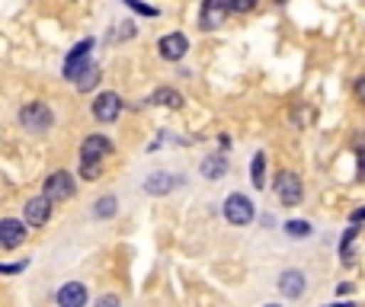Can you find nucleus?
I'll return each instance as SVG.
<instances>
[{
	"label": "nucleus",
	"mask_w": 365,
	"mask_h": 307,
	"mask_svg": "<svg viewBox=\"0 0 365 307\" xmlns=\"http://www.w3.org/2000/svg\"><path fill=\"white\" fill-rule=\"evenodd\" d=\"M176 183H179V179L173 176V173L157 170V173H151V176L144 179V192H151V195H166V192L176 189Z\"/></svg>",
	"instance_id": "obj_13"
},
{
	"label": "nucleus",
	"mask_w": 365,
	"mask_h": 307,
	"mask_svg": "<svg viewBox=\"0 0 365 307\" xmlns=\"http://www.w3.org/2000/svg\"><path fill=\"white\" fill-rule=\"evenodd\" d=\"M87 304V288L80 281H68L58 291V307H83Z\"/></svg>",
	"instance_id": "obj_14"
},
{
	"label": "nucleus",
	"mask_w": 365,
	"mask_h": 307,
	"mask_svg": "<svg viewBox=\"0 0 365 307\" xmlns=\"http://www.w3.org/2000/svg\"><path fill=\"white\" fill-rule=\"evenodd\" d=\"M102 160H80V179H100Z\"/></svg>",
	"instance_id": "obj_21"
},
{
	"label": "nucleus",
	"mask_w": 365,
	"mask_h": 307,
	"mask_svg": "<svg viewBox=\"0 0 365 307\" xmlns=\"http://www.w3.org/2000/svg\"><path fill=\"white\" fill-rule=\"evenodd\" d=\"M90 48H93V38H83L80 45H74L68 55V61H64V77L68 80H74L77 74H80L83 68H87V58H90Z\"/></svg>",
	"instance_id": "obj_9"
},
{
	"label": "nucleus",
	"mask_w": 365,
	"mask_h": 307,
	"mask_svg": "<svg viewBox=\"0 0 365 307\" xmlns=\"http://www.w3.org/2000/svg\"><path fill=\"white\" fill-rule=\"evenodd\" d=\"M115 208H119V202H115V195H102L100 202H96L93 215H96V217H112V215H115Z\"/></svg>",
	"instance_id": "obj_20"
},
{
	"label": "nucleus",
	"mask_w": 365,
	"mask_h": 307,
	"mask_svg": "<svg viewBox=\"0 0 365 307\" xmlns=\"http://www.w3.org/2000/svg\"><path fill=\"white\" fill-rule=\"evenodd\" d=\"M51 109L45 106V102H26L23 109H19V122H23V128H29V131H45V128H51Z\"/></svg>",
	"instance_id": "obj_3"
},
{
	"label": "nucleus",
	"mask_w": 365,
	"mask_h": 307,
	"mask_svg": "<svg viewBox=\"0 0 365 307\" xmlns=\"http://www.w3.org/2000/svg\"><path fill=\"white\" fill-rule=\"evenodd\" d=\"M263 307H282V304H263Z\"/></svg>",
	"instance_id": "obj_31"
},
{
	"label": "nucleus",
	"mask_w": 365,
	"mask_h": 307,
	"mask_svg": "<svg viewBox=\"0 0 365 307\" xmlns=\"http://www.w3.org/2000/svg\"><path fill=\"white\" fill-rule=\"evenodd\" d=\"M224 6H228V13H250L256 10V0H224Z\"/></svg>",
	"instance_id": "obj_22"
},
{
	"label": "nucleus",
	"mask_w": 365,
	"mask_h": 307,
	"mask_svg": "<svg viewBox=\"0 0 365 307\" xmlns=\"http://www.w3.org/2000/svg\"><path fill=\"white\" fill-rule=\"evenodd\" d=\"M128 6H132V10H138L141 16H157V10H154V6H144V4H138V0H125Z\"/></svg>",
	"instance_id": "obj_24"
},
{
	"label": "nucleus",
	"mask_w": 365,
	"mask_h": 307,
	"mask_svg": "<svg viewBox=\"0 0 365 307\" xmlns=\"http://www.w3.org/2000/svg\"><path fill=\"white\" fill-rule=\"evenodd\" d=\"M356 96H359V102H365V77L356 80Z\"/></svg>",
	"instance_id": "obj_26"
},
{
	"label": "nucleus",
	"mask_w": 365,
	"mask_h": 307,
	"mask_svg": "<svg viewBox=\"0 0 365 307\" xmlns=\"http://www.w3.org/2000/svg\"><path fill=\"white\" fill-rule=\"evenodd\" d=\"M96 307H122V301L115 298V294H102V298L96 301Z\"/></svg>",
	"instance_id": "obj_25"
},
{
	"label": "nucleus",
	"mask_w": 365,
	"mask_h": 307,
	"mask_svg": "<svg viewBox=\"0 0 365 307\" xmlns=\"http://www.w3.org/2000/svg\"><path fill=\"white\" fill-rule=\"evenodd\" d=\"M112 154V141L102 138V134H90L80 144V160H102Z\"/></svg>",
	"instance_id": "obj_10"
},
{
	"label": "nucleus",
	"mask_w": 365,
	"mask_h": 307,
	"mask_svg": "<svg viewBox=\"0 0 365 307\" xmlns=\"http://www.w3.org/2000/svg\"><path fill=\"white\" fill-rule=\"evenodd\" d=\"M48 217H51V202L45 195L29 198V202H26V221H29L32 227H42V224H48Z\"/></svg>",
	"instance_id": "obj_12"
},
{
	"label": "nucleus",
	"mask_w": 365,
	"mask_h": 307,
	"mask_svg": "<svg viewBox=\"0 0 365 307\" xmlns=\"http://www.w3.org/2000/svg\"><path fill=\"white\" fill-rule=\"evenodd\" d=\"M157 51L164 61H183V55L189 51V38H186L183 32H166L157 42Z\"/></svg>",
	"instance_id": "obj_5"
},
{
	"label": "nucleus",
	"mask_w": 365,
	"mask_h": 307,
	"mask_svg": "<svg viewBox=\"0 0 365 307\" xmlns=\"http://www.w3.org/2000/svg\"><path fill=\"white\" fill-rule=\"evenodd\" d=\"M250 179H253V189H266V154H253V163H250Z\"/></svg>",
	"instance_id": "obj_17"
},
{
	"label": "nucleus",
	"mask_w": 365,
	"mask_h": 307,
	"mask_svg": "<svg viewBox=\"0 0 365 307\" xmlns=\"http://www.w3.org/2000/svg\"><path fill=\"white\" fill-rule=\"evenodd\" d=\"M224 217H228V224H234V227H247L256 217L253 198H250L247 192H231V195L224 198Z\"/></svg>",
	"instance_id": "obj_1"
},
{
	"label": "nucleus",
	"mask_w": 365,
	"mask_h": 307,
	"mask_svg": "<svg viewBox=\"0 0 365 307\" xmlns=\"http://www.w3.org/2000/svg\"><path fill=\"white\" fill-rule=\"evenodd\" d=\"M327 307H356L352 301H337V304H327Z\"/></svg>",
	"instance_id": "obj_30"
},
{
	"label": "nucleus",
	"mask_w": 365,
	"mask_h": 307,
	"mask_svg": "<svg viewBox=\"0 0 365 307\" xmlns=\"http://www.w3.org/2000/svg\"><path fill=\"white\" fill-rule=\"evenodd\" d=\"M100 68H96V64H87V68H83L80 70V74H77L74 77V80H77V90H80V93H87V90H93L96 87V83H100Z\"/></svg>",
	"instance_id": "obj_18"
},
{
	"label": "nucleus",
	"mask_w": 365,
	"mask_h": 307,
	"mask_svg": "<svg viewBox=\"0 0 365 307\" xmlns=\"http://www.w3.org/2000/svg\"><path fill=\"white\" fill-rule=\"evenodd\" d=\"M352 240H356V227H349L343 234V240H339V256H343V259H349L352 256Z\"/></svg>",
	"instance_id": "obj_23"
},
{
	"label": "nucleus",
	"mask_w": 365,
	"mask_h": 307,
	"mask_svg": "<svg viewBox=\"0 0 365 307\" xmlns=\"http://www.w3.org/2000/svg\"><path fill=\"white\" fill-rule=\"evenodd\" d=\"M359 176H365V151L359 154Z\"/></svg>",
	"instance_id": "obj_28"
},
{
	"label": "nucleus",
	"mask_w": 365,
	"mask_h": 307,
	"mask_svg": "<svg viewBox=\"0 0 365 307\" xmlns=\"http://www.w3.org/2000/svg\"><path fill=\"white\" fill-rule=\"evenodd\" d=\"M273 192L282 205H288V208H292V205H301V198H305V185H301L298 173H292V170H282L279 176L273 179Z\"/></svg>",
	"instance_id": "obj_2"
},
{
	"label": "nucleus",
	"mask_w": 365,
	"mask_h": 307,
	"mask_svg": "<svg viewBox=\"0 0 365 307\" xmlns=\"http://www.w3.org/2000/svg\"><path fill=\"white\" fill-rule=\"evenodd\" d=\"M224 16H228L224 0H202V10H199V26H202L205 32L218 29V26L224 23Z\"/></svg>",
	"instance_id": "obj_7"
},
{
	"label": "nucleus",
	"mask_w": 365,
	"mask_h": 307,
	"mask_svg": "<svg viewBox=\"0 0 365 307\" xmlns=\"http://www.w3.org/2000/svg\"><path fill=\"white\" fill-rule=\"evenodd\" d=\"M119 112H122V96L119 93H100L93 99V115H96V122H115L119 119Z\"/></svg>",
	"instance_id": "obj_6"
},
{
	"label": "nucleus",
	"mask_w": 365,
	"mask_h": 307,
	"mask_svg": "<svg viewBox=\"0 0 365 307\" xmlns=\"http://www.w3.org/2000/svg\"><path fill=\"white\" fill-rule=\"evenodd\" d=\"M199 173H202L205 179H221L224 173H228V157H224V154H208V157L202 160V166H199Z\"/></svg>",
	"instance_id": "obj_15"
},
{
	"label": "nucleus",
	"mask_w": 365,
	"mask_h": 307,
	"mask_svg": "<svg viewBox=\"0 0 365 307\" xmlns=\"http://www.w3.org/2000/svg\"><path fill=\"white\" fill-rule=\"evenodd\" d=\"M285 234L292 237V240H305V237H311V224L307 221H285Z\"/></svg>",
	"instance_id": "obj_19"
},
{
	"label": "nucleus",
	"mask_w": 365,
	"mask_h": 307,
	"mask_svg": "<svg viewBox=\"0 0 365 307\" xmlns=\"http://www.w3.org/2000/svg\"><path fill=\"white\" fill-rule=\"evenodd\" d=\"M349 221H352V224L365 221V205H362V208H356V211H352V215H349Z\"/></svg>",
	"instance_id": "obj_27"
},
{
	"label": "nucleus",
	"mask_w": 365,
	"mask_h": 307,
	"mask_svg": "<svg viewBox=\"0 0 365 307\" xmlns=\"http://www.w3.org/2000/svg\"><path fill=\"white\" fill-rule=\"evenodd\" d=\"M23 266H26V262H23ZM23 266H0V272H19Z\"/></svg>",
	"instance_id": "obj_29"
},
{
	"label": "nucleus",
	"mask_w": 365,
	"mask_h": 307,
	"mask_svg": "<svg viewBox=\"0 0 365 307\" xmlns=\"http://www.w3.org/2000/svg\"><path fill=\"white\" fill-rule=\"evenodd\" d=\"M305 288H307V275L301 272V269H285V272L279 275V291L285 294V298L298 301L301 294H305Z\"/></svg>",
	"instance_id": "obj_8"
},
{
	"label": "nucleus",
	"mask_w": 365,
	"mask_h": 307,
	"mask_svg": "<svg viewBox=\"0 0 365 307\" xmlns=\"http://www.w3.org/2000/svg\"><path fill=\"white\" fill-rule=\"evenodd\" d=\"M23 240H26L23 221H16V217H4V221H0V247L13 249V247H19Z\"/></svg>",
	"instance_id": "obj_11"
},
{
	"label": "nucleus",
	"mask_w": 365,
	"mask_h": 307,
	"mask_svg": "<svg viewBox=\"0 0 365 307\" xmlns=\"http://www.w3.org/2000/svg\"><path fill=\"white\" fill-rule=\"evenodd\" d=\"M279 4H285V0H279Z\"/></svg>",
	"instance_id": "obj_32"
},
{
	"label": "nucleus",
	"mask_w": 365,
	"mask_h": 307,
	"mask_svg": "<svg viewBox=\"0 0 365 307\" xmlns=\"http://www.w3.org/2000/svg\"><path fill=\"white\" fill-rule=\"evenodd\" d=\"M151 102H157V106H166V109H179L183 106V93L173 87H160L157 93L151 96Z\"/></svg>",
	"instance_id": "obj_16"
},
{
	"label": "nucleus",
	"mask_w": 365,
	"mask_h": 307,
	"mask_svg": "<svg viewBox=\"0 0 365 307\" xmlns=\"http://www.w3.org/2000/svg\"><path fill=\"white\" fill-rule=\"evenodd\" d=\"M42 195L48 198V202H64V198H70L74 195V176L64 173V170L51 173V176L45 179V185H42Z\"/></svg>",
	"instance_id": "obj_4"
}]
</instances>
